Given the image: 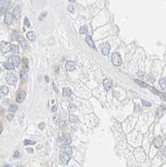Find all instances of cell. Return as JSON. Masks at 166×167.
I'll use <instances>...</instances> for the list:
<instances>
[{"label":"cell","mask_w":166,"mask_h":167,"mask_svg":"<svg viewBox=\"0 0 166 167\" xmlns=\"http://www.w3.org/2000/svg\"><path fill=\"white\" fill-rule=\"evenodd\" d=\"M63 151L69 155L72 154V148L69 146V145H64L63 147Z\"/></svg>","instance_id":"ffe728a7"},{"label":"cell","mask_w":166,"mask_h":167,"mask_svg":"<svg viewBox=\"0 0 166 167\" xmlns=\"http://www.w3.org/2000/svg\"><path fill=\"white\" fill-rule=\"evenodd\" d=\"M68 109L70 111V112H73L76 109V106L74 105H73V104H71V105H69V107H68Z\"/></svg>","instance_id":"83f0119b"},{"label":"cell","mask_w":166,"mask_h":167,"mask_svg":"<svg viewBox=\"0 0 166 167\" xmlns=\"http://www.w3.org/2000/svg\"><path fill=\"white\" fill-rule=\"evenodd\" d=\"M20 78L21 79L23 80V81H25V80L28 79V74H27V72L25 71H22L20 73Z\"/></svg>","instance_id":"d4e9b609"},{"label":"cell","mask_w":166,"mask_h":167,"mask_svg":"<svg viewBox=\"0 0 166 167\" xmlns=\"http://www.w3.org/2000/svg\"><path fill=\"white\" fill-rule=\"evenodd\" d=\"M45 15H47V13H43V14L39 17V19H40V20H43V19H44V17L45 16Z\"/></svg>","instance_id":"f35d334b"},{"label":"cell","mask_w":166,"mask_h":167,"mask_svg":"<svg viewBox=\"0 0 166 167\" xmlns=\"http://www.w3.org/2000/svg\"><path fill=\"white\" fill-rule=\"evenodd\" d=\"M153 143L155 147L159 148V147L162 145V144H163V138H162L161 136H157L155 139H154Z\"/></svg>","instance_id":"30bf717a"},{"label":"cell","mask_w":166,"mask_h":167,"mask_svg":"<svg viewBox=\"0 0 166 167\" xmlns=\"http://www.w3.org/2000/svg\"><path fill=\"white\" fill-rule=\"evenodd\" d=\"M149 89L152 91V93L155 94V95H159V92H158V90L155 89V88L154 87H149Z\"/></svg>","instance_id":"4dcf8cb0"},{"label":"cell","mask_w":166,"mask_h":167,"mask_svg":"<svg viewBox=\"0 0 166 167\" xmlns=\"http://www.w3.org/2000/svg\"><path fill=\"white\" fill-rule=\"evenodd\" d=\"M0 50L3 54L10 52L12 50V45L9 43H3L0 44Z\"/></svg>","instance_id":"3957f363"},{"label":"cell","mask_w":166,"mask_h":167,"mask_svg":"<svg viewBox=\"0 0 166 167\" xmlns=\"http://www.w3.org/2000/svg\"><path fill=\"white\" fill-rule=\"evenodd\" d=\"M112 63L114 64L115 66H120L122 64V59H121V55L119 53L115 52L112 54Z\"/></svg>","instance_id":"6da1fadb"},{"label":"cell","mask_w":166,"mask_h":167,"mask_svg":"<svg viewBox=\"0 0 166 167\" xmlns=\"http://www.w3.org/2000/svg\"><path fill=\"white\" fill-rule=\"evenodd\" d=\"M20 12H21L20 7H19V6H16V7L14 8V9H13V16L16 19H18L19 17H20Z\"/></svg>","instance_id":"4fadbf2b"},{"label":"cell","mask_w":166,"mask_h":167,"mask_svg":"<svg viewBox=\"0 0 166 167\" xmlns=\"http://www.w3.org/2000/svg\"><path fill=\"white\" fill-rule=\"evenodd\" d=\"M59 127L61 129H64L66 127V123L64 122V120H62V121H60V123H59Z\"/></svg>","instance_id":"f546056e"},{"label":"cell","mask_w":166,"mask_h":167,"mask_svg":"<svg viewBox=\"0 0 166 167\" xmlns=\"http://www.w3.org/2000/svg\"><path fill=\"white\" fill-rule=\"evenodd\" d=\"M159 95L162 98V99H164V100L165 99V93H161V94H159Z\"/></svg>","instance_id":"8d00e7d4"},{"label":"cell","mask_w":166,"mask_h":167,"mask_svg":"<svg viewBox=\"0 0 166 167\" xmlns=\"http://www.w3.org/2000/svg\"><path fill=\"white\" fill-rule=\"evenodd\" d=\"M57 105H54V106H53V107H52V109H51V111L52 112H56V111H57Z\"/></svg>","instance_id":"d590c367"},{"label":"cell","mask_w":166,"mask_h":167,"mask_svg":"<svg viewBox=\"0 0 166 167\" xmlns=\"http://www.w3.org/2000/svg\"><path fill=\"white\" fill-rule=\"evenodd\" d=\"M3 167H11V166H9V165H5V166H3Z\"/></svg>","instance_id":"ee69618b"},{"label":"cell","mask_w":166,"mask_h":167,"mask_svg":"<svg viewBox=\"0 0 166 167\" xmlns=\"http://www.w3.org/2000/svg\"><path fill=\"white\" fill-rule=\"evenodd\" d=\"M69 1H70V2H74L75 0H69Z\"/></svg>","instance_id":"bcb514c9"},{"label":"cell","mask_w":166,"mask_h":167,"mask_svg":"<svg viewBox=\"0 0 166 167\" xmlns=\"http://www.w3.org/2000/svg\"><path fill=\"white\" fill-rule=\"evenodd\" d=\"M25 97H26V93H25L24 91H19L18 94L17 95V97H16L17 102H18V103H22L23 100H24Z\"/></svg>","instance_id":"ba28073f"},{"label":"cell","mask_w":166,"mask_h":167,"mask_svg":"<svg viewBox=\"0 0 166 167\" xmlns=\"http://www.w3.org/2000/svg\"><path fill=\"white\" fill-rule=\"evenodd\" d=\"M9 88L7 87V86H2L1 88H0V96H5L7 95L8 94H9Z\"/></svg>","instance_id":"9a60e30c"},{"label":"cell","mask_w":166,"mask_h":167,"mask_svg":"<svg viewBox=\"0 0 166 167\" xmlns=\"http://www.w3.org/2000/svg\"><path fill=\"white\" fill-rule=\"evenodd\" d=\"M65 68L68 71H73L75 69V64L73 61H68L65 64Z\"/></svg>","instance_id":"8fae6325"},{"label":"cell","mask_w":166,"mask_h":167,"mask_svg":"<svg viewBox=\"0 0 166 167\" xmlns=\"http://www.w3.org/2000/svg\"><path fill=\"white\" fill-rule=\"evenodd\" d=\"M17 109H18V106L16 105H11L9 108V112H11V113L16 112Z\"/></svg>","instance_id":"484cf974"},{"label":"cell","mask_w":166,"mask_h":167,"mask_svg":"<svg viewBox=\"0 0 166 167\" xmlns=\"http://www.w3.org/2000/svg\"><path fill=\"white\" fill-rule=\"evenodd\" d=\"M3 9L1 8V9H0V14H3Z\"/></svg>","instance_id":"b9f144b4"},{"label":"cell","mask_w":166,"mask_h":167,"mask_svg":"<svg viewBox=\"0 0 166 167\" xmlns=\"http://www.w3.org/2000/svg\"><path fill=\"white\" fill-rule=\"evenodd\" d=\"M18 42L20 43V44L22 45V47H23V49H26L27 44H26V41H25V39H23V37L18 36Z\"/></svg>","instance_id":"e0dca14e"},{"label":"cell","mask_w":166,"mask_h":167,"mask_svg":"<svg viewBox=\"0 0 166 167\" xmlns=\"http://www.w3.org/2000/svg\"><path fill=\"white\" fill-rule=\"evenodd\" d=\"M17 80L18 79L16 77V75L13 74H9L6 76V81H7V83L9 84H10V85H13V84H16Z\"/></svg>","instance_id":"7a4b0ae2"},{"label":"cell","mask_w":166,"mask_h":167,"mask_svg":"<svg viewBox=\"0 0 166 167\" xmlns=\"http://www.w3.org/2000/svg\"><path fill=\"white\" fill-rule=\"evenodd\" d=\"M2 131H3V125H0V134L2 133Z\"/></svg>","instance_id":"7bdbcfd3"},{"label":"cell","mask_w":166,"mask_h":167,"mask_svg":"<svg viewBox=\"0 0 166 167\" xmlns=\"http://www.w3.org/2000/svg\"><path fill=\"white\" fill-rule=\"evenodd\" d=\"M12 49L14 51V53H18V45H12Z\"/></svg>","instance_id":"1f68e13d"},{"label":"cell","mask_w":166,"mask_h":167,"mask_svg":"<svg viewBox=\"0 0 166 167\" xmlns=\"http://www.w3.org/2000/svg\"><path fill=\"white\" fill-rule=\"evenodd\" d=\"M62 141H63L64 145H69L71 143L72 139L69 134H64L63 136H62Z\"/></svg>","instance_id":"9c48e42d"},{"label":"cell","mask_w":166,"mask_h":167,"mask_svg":"<svg viewBox=\"0 0 166 167\" xmlns=\"http://www.w3.org/2000/svg\"><path fill=\"white\" fill-rule=\"evenodd\" d=\"M103 87H104L105 90H109V89H110V87H111V82L109 79H105L103 82Z\"/></svg>","instance_id":"2e32d148"},{"label":"cell","mask_w":166,"mask_h":167,"mask_svg":"<svg viewBox=\"0 0 166 167\" xmlns=\"http://www.w3.org/2000/svg\"><path fill=\"white\" fill-rule=\"evenodd\" d=\"M7 3V0H0V5H4Z\"/></svg>","instance_id":"74e56055"},{"label":"cell","mask_w":166,"mask_h":167,"mask_svg":"<svg viewBox=\"0 0 166 167\" xmlns=\"http://www.w3.org/2000/svg\"><path fill=\"white\" fill-rule=\"evenodd\" d=\"M27 38L28 39L29 41H31V42H34V41L35 40V38H36L34 32H33V31H29V32L27 33Z\"/></svg>","instance_id":"ac0fdd59"},{"label":"cell","mask_w":166,"mask_h":167,"mask_svg":"<svg viewBox=\"0 0 166 167\" xmlns=\"http://www.w3.org/2000/svg\"><path fill=\"white\" fill-rule=\"evenodd\" d=\"M44 123H41V124H39V125H38V127H39L40 129H44Z\"/></svg>","instance_id":"ab89813d"},{"label":"cell","mask_w":166,"mask_h":167,"mask_svg":"<svg viewBox=\"0 0 166 167\" xmlns=\"http://www.w3.org/2000/svg\"><path fill=\"white\" fill-rule=\"evenodd\" d=\"M72 95V91L69 88H64L63 89V95L65 97H69Z\"/></svg>","instance_id":"d6986e66"},{"label":"cell","mask_w":166,"mask_h":167,"mask_svg":"<svg viewBox=\"0 0 166 167\" xmlns=\"http://www.w3.org/2000/svg\"><path fill=\"white\" fill-rule=\"evenodd\" d=\"M8 61L9 63H11L14 67H17V66H18L19 63H20V59H19V57H18L16 55H13V56L9 57Z\"/></svg>","instance_id":"277c9868"},{"label":"cell","mask_w":166,"mask_h":167,"mask_svg":"<svg viewBox=\"0 0 166 167\" xmlns=\"http://www.w3.org/2000/svg\"><path fill=\"white\" fill-rule=\"evenodd\" d=\"M19 156V153H18V151H15V154L13 155V157H18Z\"/></svg>","instance_id":"60d3db41"},{"label":"cell","mask_w":166,"mask_h":167,"mask_svg":"<svg viewBox=\"0 0 166 167\" xmlns=\"http://www.w3.org/2000/svg\"><path fill=\"white\" fill-rule=\"evenodd\" d=\"M69 120L71 123H77L78 121H79V119H78V117L75 116V115H69Z\"/></svg>","instance_id":"603a6c76"},{"label":"cell","mask_w":166,"mask_h":167,"mask_svg":"<svg viewBox=\"0 0 166 167\" xmlns=\"http://www.w3.org/2000/svg\"><path fill=\"white\" fill-rule=\"evenodd\" d=\"M45 80H46V81H48V77H47V76H46V77H45Z\"/></svg>","instance_id":"f6af8a7d"},{"label":"cell","mask_w":166,"mask_h":167,"mask_svg":"<svg viewBox=\"0 0 166 167\" xmlns=\"http://www.w3.org/2000/svg\"><path fill=\"white\" fill-rule=\"evenodd\" d=\"M164 112H165V106H160V107L158 108L157 110H156V113H155L156 118H157V119L161 118L164 114Z\"/></svg>","instance_id":"7c38bea8"},{"label":"cell","mask_w":166,"mask_h":167,"mask_svg":"<svg viewBox=\"0 0 166 167\" xmlns=\"http://www.w3.org/2000/svg\"><path fill=\"white\" fill-rule=\"evenodd\" d=\"M3 66H4V68L6 69H9V70H12V69H13L15 68V67L13 66L11 63H9V61L4 63V64H3Z\"/></svg>","instance_id":"44dd1931"},{"label":"cell","mask_w":166,"mask_h":167,"mask_svg":"<svg viewBox=\"0 0 166 167\" xmlns=\"http://www.w3.org/2000/svg\"><path fill=\"white\" fill-rule=\"evenodd\" d=\"M142 103H143V105L144 106H151V103H149V102L146 101L145 99H142Z\"/></svg>","instance_id":"f1b7e54d"},{"label":"cell","mask_w":166,"mask_h":167,"mask_svg":"<svg viewBox=\"0 0 166 167\" xmlns=\"http://www.w3.org/2000/svg\"><path fill=\"white\" fill-rule=\"evenodd\" d=\"M134 82H135V83H136V84H138V85L142 86V87H144V88L148 87V84H146V83H144V82H143V81H140V80L135 79V80H134Z\"/></svg>","instance_id":"4316f807"},{"label":"cell","mask_w":166,"mask_h":167,"mask_svg":"<svg viewBox=\"0 0 166 167\" xmlns=\"http://www.w3.org/2000/svg\"><path fill=\"white\" fill-rule=\"evenodd\" d=\"M35 144V142L34 141H30V140H25L24 141V145H34Z\"/></svg>","instance_id":"836d02e7"},{"label":"cell","mask_w":166,"mask_h":167,"mask_svg":"<svg viewBox=\"0 0 166 167\" xmlns=\"http://www.w3.org/2000/svg\"><path fill=\"white\" fill-rule=\"evenodd\" d=\"M109 51H110V45L107 43L103 44L101 46V53H102L103 55L104 56H108L109 54Z\"/></svg>","instance_id":"5b68a950"},{"label":"cell","mask_w":166,"mask_h":167,"mask_svg":"<svg viewBox=\"0 0 166 167\" xmlns=\"http://www.w3.org/2000/svg\"><path fill=\"white\" fill-rule=\"evenodd\" d=\"M159 85H160L161 89L165 90V85H166V79H165V78L160 79H159Z\"/></svg>","instance_id":"7402d4cb"},{"label":"cell","mask_w":166,"mask_h":167,"mask_svg":"<svg viewBox=\"0 0 166 167\" xmlns=\"http://www.w3.org/2000/svg\"><path fill=\"white\" fill-rule=\"evenodd\" d=\"M70 158H71L70 155L67 154V153H65V152H64V151H63V153L60 155V160H61L62 163L64 164V165L68 164V162L69 161Z\"/></svg>","instance_id":"8992f818"},{"label":"cell","mask_w":166,"mask_h":167,"mask_svg":"<svg viewBox=\"0 0 166 167\" xmlns=\"http://www.w3.org/2000/svg\"><path fill=\"white\" fill-rule=\"evenodd\" d=\"M86 43L88 44V45H89V47H91L92 49H95V45H94V42H93V39L91 38V36H87L85 39Z\"/></svg>","instance_id":"5bb4252c"},{"label":"cell","mask_w":166,"mask_h":167,"mask_svg":"<svg viewBox=\"0 0 166 167\" xmlns=\"http://www.w3.org/2000/svg\"><path fill=\"white\" fill-rule=\"evenodd\" d=\"M88 26L87 25H83V26H82L80 29H79V33H81V34H84V33H86L88 32Z\"/></svg>","instance_id":"cb8c5ba5"},{"label":"cell","mask_w":166,"mask_h":167,"mask_svg":"<svg viewBox=\"0 0 166 167\" xmlns=\"http://www.w3.org/2000/svg\"><path fill=\"white\" fill-rule=\"evenodd\" d=\"M24 24H25V26H26V27L30 26V23H29L28 18H24Z\"/></svg>","instance_id":"d6a6232c"},{"label":"cell","mask_w":166,"mask_h":167,"mask_svg":"<svg viewBox=\"0 0 166 167\" xmlns=\"http://www.w3.org/2000/svg\"><path fill=\"white\" fill-rule=\"evenodd\" d=\"M68 9H69V11L70 13H74V8L73 7V5H69V7H68Z\"/></svg>","instance_id":"e575fe53"},{"label":"cell","mask_w":166,"mask_h":167,"mask_svg":"<svg viewBox=\"0 0 166 167\" xmlns=\"http://www.w3.org/2000/svg\"><path fill=\"white\" fill-rule=\"evenodd\" d=\"M13 21V16L11 13H5V16H4V23L8 25H10Z\"/></svg>","instance_id":"52a82bcc"},{"label":"cell","mask_w":166,"mask_h":167,"mask_svg":"<svg viewBox=\"0 0 166 167\" xmlns=\"http://www.w3.org/2000/svg\"><path fill=\"white\" fill-rule=\"evenodd\" d=\"M18 167H22V166H18Z\"/></svg>","instance_id":"7dc6e473"}]
</instances>
